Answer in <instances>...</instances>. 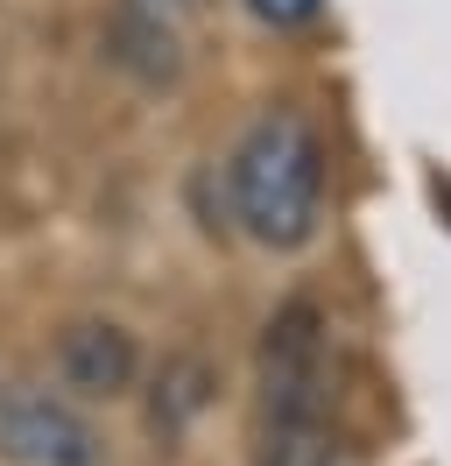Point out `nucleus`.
<instances>
[{
	"instance_id": "nucleus-1",
	"label": "nucleus",
	"mask_w": 451,
	"mask_h": 466,
	"mask_svg": "<svg viewBox=\"0 0 451 466\" xmlns=\"http://www.w3.org/2000/svg\"><path fill=\"white\" fill-rule=\"evenodd\" d=\"M325 198H332V148L317 120L304 106H261L226 156L233 227L268 255H296L325 227Z\"/></svg>"
},
{
	"instance_id": "nucleus-2",
	"label": "nucleus",
	"mask_w": 451,
	"mask_h": 466,
	"mask_svg": "<svg viewBox=\"0 0 451 466\" xmlns=\"http://www.w3.org/2000/svg\"><path fill=\"white\" fill-rule=\"evenodd\" d=\"M0 460L7 466H99L106 445L78 403L50 389H0Z\"/></svg>"
},
{
	"instance_id": "nucleus-3",
	"label": "nucleus",
	"mask_w": 451,
	"mask_h": 466,
	"mask_svg": "<svg viewBox=\"0 0 451 466\" xmlns=\"http://www.w3.org/2000/svg\"><path fill=\"white\" fill-rule=\"evenodd\" d=\"M141 375V339L120 319H71L56 332V381L85 396V403H113L127 396Z\"/></svg>"
},
{
	"instance_id": "nucleus-4",
	"label": "nucleus",
	"mask_w": 451,
	"mask_h": 466,
	"mask_svg": "<svg viewBox=\"0 0 451 466\" xmlns=\"http://www.w3.org/2000/svg\"><path fill=\"white\" fill-rule=\"evenodd\" d=\"M205 0H120L113 15V57L135 71L141 86H169L184 71V22Z\"/></svg>"
},
{
	"instance_id": "nucleus-5",
	"label": "nucleus",
	"mask_w": 451,
	"mask_h": 466,
	"mask_svg": "<svg viewBox=\"0 0 451 466\" xmlns=\"http://www.w3.org/2000/svg\"><path fill=\"white\" fill-rule=\"evenodd\" d=\"M254 466H338L332 410H261Z\"/></svg>"
},
{
	"instance_id": "nucleus-6",
	"label": "nucleus",
	"mask_w": 451,
	"mask_h": 466,
	"mask_svg": "<svg viewBox=\"0 0 451 466\" xmlns=\"http://www.w3.org/2000/svg\"><path fill=\"white\" fill-rule=\"evenodd\" d=\"M247 15L261 29H276V35H296V29H310V22L325 15V0H247Z\"/></svg>"
}]
</instances>
